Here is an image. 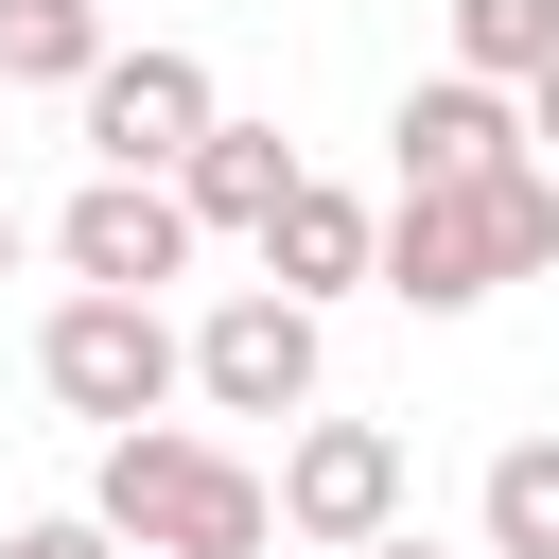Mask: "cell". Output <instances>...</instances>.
<instances>
[{
	"label": "cell",
	"instance_id": "cell-1",
	"mask_svg": "<svg viewBox=\"0 0 559 559\" xmlns=\"http://www.w3.org/2000/svg\"><path fill=\"white\" fill-rule=\"evenodd\" d=\"M87 524H105L122 559H262V542H280V472H245L227 437L157 419V437H105Z\"/></svg>",
	"mask_w": 559,
	"mask_h": 559
},
{
	"label": "cell",
	"instance_id": "cell-2",
	"mask_svg": "<svg viewBox=\"0 0 559 559\" xmlns=\"http://www.w3.org/2000/svg\"><path fill=\"white\" fill-rule=\"evenodd\" d=\"M35 384H52L87 437H157L175 384H192V332H175L157 297H52V314H35Z\"/></svg>",
	"mask_w": 559,
	"mask_h": 559
},
{
	"label": "cell",
	"instance_id": "cell-3",
	"mask_svg": "<svg viewBox=\"0 0 559 559\" xmlns=\"http://www.w3.org/2000/svg\"><path fill=\"white\" fill-rule=\"evenodd\" d=\"M280 542H314V559L402 542V437L384 419H297L280 437Z\"/></svg>",
	"mask_w": 559,
	"mask_h": 559
},
{
	"label": "cell",
	"instance_id": "cell-4",
	"mask_svg": "<svg viewBox=\"0 0 559 559\" xmlns=\"http://www.w3.org/2000/svg\"><path fill=\"white\" fill-rule=\"evenodd\" d=\"M210 122H227V105H210V52H175V35H140V52L87 87V157H105V175H157V192L210 157Z\"/></svg>",
	"mask_w": 559,
	"mask_h": 559
},
{
	"label": "cell",
	"instance_id": "cell-5",
	"mask_svg": "<svg viewBox=\"0 0 559 559\" xmlns=\"http://www.w3.org/2000/svg\"><path fill=\"white\" fill-rule=\"evenodd\" d=\"M52 262H70V297H157V280L192 262V210H175L157 175H87V192L52 210Z\"/></svg>",
	"mask_w": 559,
	"mask_h": 559
},
{
	"label": "cell",
	"instance_id": "cell-6",
	"mask_svg": "<svg viewBox=\"0 0 559 559\" xmlns=\"http://www.w3.org/2000/svg\"><path fill=\"white\" fill-rule=\"evenodd\" d=\"M192 384H210L227 419H297V402H314V314H297L280 280L210 297V314H192Z\"/></svg>",
	"mask_w": 559,
	"mask_h": 559
},
{
	"label": "cell",
	"instance_id": "cell-7",
	"mask_svg": "<svg viewBox=\"0 0 559 559\" xmlns=\"http://www.w3.org/2000/svg\"><path fill=\"white\" fill-rule=\"evenodd\" d=\"M402 192H489V175H524L542 140H524V105L507 87H472V70H437V87H402Z\"/></svg>",
	"mask_w": 559,
	"mask_h": 559
},
{
	"label": "cell",
	"instance_id": "cell-8",
	"mask_svg": "<svg viewBox=\"0 0 559 559\" xmlns=\"http://www.w3.org/2000/svg\"><path fill=\"white\" fill-rule=\"evenodd\" d=\"M384 297H402V314H472V297H507V227H489V192H402V210H384Z\"/></svg>",
	"mask_w": 559,
	"mask_h": 559
},
{
	"label": "cell",
	"instance_id": "cell-9",
	"mask_svg": "<svg viewBox=\"0 0 559 559\" xmlns=\"http://www.w3.org/2000/svg\"><path fill=\"white\" fill-rule=\"evenodd\" d=\"M262 280H280V297H297V314H332V297H349V280H384V210H367V192H332V175H314V192H297V210H280V227H262Z\"/></svg>",
	"mask_w": 559,
	"mask_h": 559
},
{
	"label": "cell",
	"instance_id": "cell-10",
	"mask_svg": "<svg viewBox=\"0 0 559 559\" xmlns=\"http://www.w3.org/2000/svg\"><path fill=\"white\" fill-rule=\"evenodd\" d=\"M297 192H314V175H297V140H280V122H210V157L175 175V210H192V227H245V245H262Z\"/></svg>",
	"mask_w": 559,
	"mask_h": 559
},
{
	"label": "cell",
	"instance_id": "cell-11",
	"mask_svg": "<svg viewBox=\"0 0 559 559\" xmlns=\"http://www.w3.org/2000/svg\"><path fill=\"white\" fill-rule=\"evenodd\" d=\"M122 52H105V0H0V87H105Z\"/></svg>",
	"mask_w": 559,
	"mask_h": 559
},
{
	"label": "cell",
	"instance_id": "cell-12",
	"mask_svg": "<svg viewBox=\"0 0 559 559\" xmlns=\"http://www.w3.org/2000/svg\"><path fill=\"white\" fill-rule=\"evenodd\" d=\"M454 70H472V87H507V105H524V87H542V70H559V0H454Z\"/></svg>",
	"mask_w": 559,
	"mask_h": 559
},
{
	"label": "cell",
	"instance_id": "cell-13",
	"mask_svg": "<svg viewBox=\"0 0 559 559\" xmlns=\"http://www.w3.org/2000/svg\"><path fill=\"white\" fill-rule=\"evenodd\" d=\"M472 524H489V559H559V437H507L489 489H472Z\"/></svg>",
	"mask_w": 559,
	"mask_h": 559
},
{
	"label": "cell",
	"instance_id": "cell-14",
	"mask_svg": "<svg viewBox=\"0 0 559 559\" xmlns=\"http://www.w3.org/2000/svg\"><path fill=\"white\" fill-rule=\"evenodd\" d=\"M0 559H122V542H105V524H87V507H70V524H17V542H0Z\"/></svg>",
	"mask_w": 559,
	"mask_h": 559
},
{
	"label": "cell",
	"instance_id": "cell-15",
	"mask_svg": "<svg viewBox=\"0 0 559 559\" xmlns=\"http://www.w3.org/2000/svg\"><path fill=\"white\" fill-rule=\"evenodd\" d=\"M524 140H542V175H559V70H542V87H524Z\"/></svg>",
	"mask_w": 559,
	"mask_h": 559
},
{
	"label": "cell",
	"instance_id": "cell-16",
	"mask_svg": "<svg viewBox=\"0 0 559 559\" xmlns=\"http://www.w3.org/2000/svg\"><path fill=\"white\" fill-rule=\"evenodd\" d=\"M367 559H437V542H419V524H402V542H367Z\"/></svg>",
	"mask_w": 559,
	"mask_h": 559
},
{
	"label": "cell",
	"instance_id": "cell-17",
	"mask_svg": "<svg viewBox=\"0 0 559 559\" xmlns=\"http://www.w3.org/2000/svg\"><path fill=\"white\" fill-rule=\"evenodd\" d=\"M0 280H17V210H0Z\"/></svg>",
	"mask_w": 559,
	"mask_h": 559
},
{
	"label": "cell",
	"instance_id": "cell-18",
	"mask_svg": "<svg viewBox=\"0 0 559 559\" xmlns=\"http://www.w3.org/2000/svg\"><path fill=\"white\" fill-rule=\"evenodd\" d=\"M0 105H17V87H0Z\"/></svg>",
	"mask_w": 559,
	"mask_h": 559
}]
</instances>
